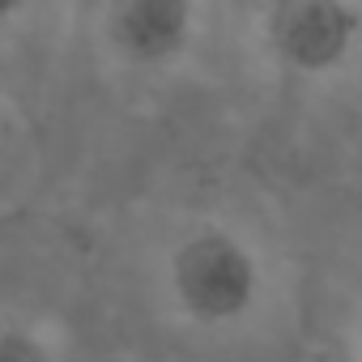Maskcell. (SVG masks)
Here are the masks:
<instances>
[{
  "label": "cell",
  "mask_w": 362,
  "mask_h": 362,
  "mask_svg": "<svg viewBox=\"0 0 362 362\" xmlns=\"http://www.w3.org/2000/svg\"><path fill=\"white\" fill-rule=\"evenodd\" d=\"M166 311L192 332H243L273 298V260L264 243L226 218L184 222L158 264Z\"/></svg>",
  "instance_id": "6da1fadb"
},
{
  "label": "cell",
  "mask_w": 362,
  "mask_h": 362,
  "mask_svg": "<svg viewBox=\"0 0 362 362\" xmlns=\"http://www.w3.org/2000/svg\"><path fill=\"white\" fill-rule=\"evenodd\" d=\"M256 39L294 86H341L362 69V0H260Z\"/></svg>",
  "instance_id": "7a4b0ae2"
},
{
  "label": "cell",
  "mask_w": 362,
  "mask_h": 362,
  "mask_svg": "<svg viewBox=\"0 0 362 362\" xmlns=\"http://www.w3.org/2000/svg\"><path fill=\"white\" fill-rule=\"evenodd\" d=\"M98 35L124 73L162 77L197 52L205 35V0H103Z\"/></svg>",
  "instance_id": "3957f363"
},
{
  "label": "cell",
  "mask_w": 362,
  "mask_h": 362,
  "mask_svg": "<svg viewBox=\"0 0 362 362\" xmlns=\"http://www.w3.org/2000/svg\"><path fill=\"white\" fill-rule=\"evenodd\" d=\"M0 362H60V349L35 324L0 320Z\"/></svg>",
  "instance_id": "277c9868"
},
{
  "label": "cell",
  "mask_w": 362,
  "mask_h": 362,
  "mask_svg": "<svg viewBox=\"0 0 362 362\" xmlns=\"http://www.w3.org/2000/svg\"><path fill=\"white\" fill-rule=\"evenodd\" d=\"M35 5V0H0V30H5V26H13L26 9Z\"/></svg>",
  "instance_id": "5b68a950"
}]
</instances>
